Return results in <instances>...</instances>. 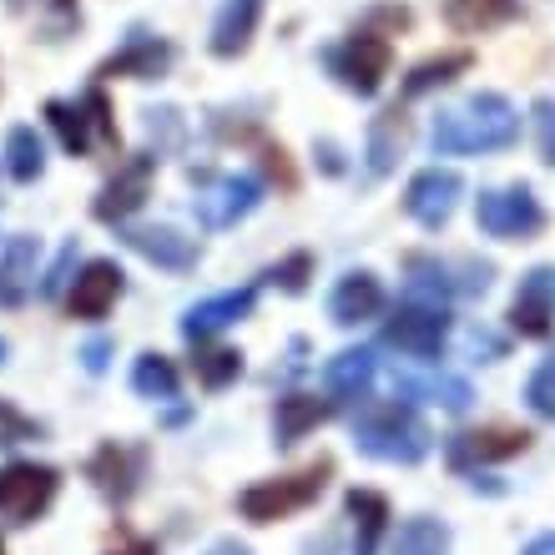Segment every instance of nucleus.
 Wrapping results in <instances>:
<instances>
[{
    "mask_svg": "<svg viewBox=\"0 0 555 555\" xmlns=\"http://www.w3.org/2000/svg\"><path fill=\"white\" fill-rule=\"evenodd\" d=\"M520 137V117L500 91H480L465 106L439 112L429 127V146L439 157H485V152H505Z\"/></svg>",
    "mask_w": 555,
    "mask_h": 555,
    "instance_id": "obj_1",
    "label": "nucleus"
},
{
    "mask_svg": "<svg viewBox=\"0 0 555 555\" xmlns=\"http://www.w3.org/2000/svg\"><path fill=\"white\" fill-rule=\"evenodd\" d=\"M353 444L384 465H420L429 454V429L410 404H374L353 420Z\"/></svg>",
    "mask_w": 555,
    "mask_h": 555,
    "instance_id": "obj_2",
    "label": "nucleus"
},
{
    "mask_svg": "<svg viewBox=\"0 0 555 555\" xmlns=\"http://www.w3.org/2000/svg\"><path fill=\"white\" fill-rule=\"evenodd\" d=\"M328 460H319L313 469H304V475H283V480H258L248 485L243 495H237V511H243V520H253V526H273V520H288L293 511H308L313 500L323 495V485H328Z\"/></svg>",
    "mask_w": 555,
    "mask_h": 555,
    "instance_id": "obj_3",
    "label": "nucleus"
},
{
    "mask_svg": "<svg viewBox=\"0 0 555 555\" xmlns=\"http://www.w3.org/2000/svg\"><path fill=\"white\" fill-rule=\"evenodd\" d=\"M389 61H395L389 41L374 36V30H359V36H349V41L328 46L323 66H328V76H334L344 91H353V96H374V91L384 87V76H389Z\"/></svg>",
    "mask_w": 555,
    "mask_h": 555,
    "instance_id": "obj_4",
    "label": "nucleus"
},
{
    "mask_svg": "<svg viewBox=\"0 0 555 555\" xmlns=\"http://www.w3.org/2000/svg\"><path fill=\"white\" fill-rule=\"evenodd\" d=\"M46 117L61 132V146L72 157H87L91 142L117 146V121H112V106H106L102 91H87L81 102H46Z\"/></svg>",
    "mask_w": 555,
    "mask_h": 555,
    "instance_id": "obj_5",
    "label": "nucleus"
},
{
    "mask_svg": "<svg viewBox=\"0 0 555 555\" xmlns=\"http://www.w3.org/2000/svg\"><path fill=\"white\" fill-rule=\"evenodd\" d=\"M263 203V188H258V177L248 172H222V177H203V188L192 197V212L203 228L222 233V228H233L253 212V207Z\"/></svg>",
    "mask_w": 555,
    "mask_h": 555,
    "instance_id": "obj_6",
    "label": "nucleus"
},
{
    "mask_svg": "<svg viewBox=\"0 0 555 555\" xmlns=\"http://www.w3.org/2000/svg\"><path fill=\"white\" fill-rule=\"evenodd\" d=\"M475 222H480V233L500 237V243H520V237L541 233L545 212H541V203H535L530 188H495V192H480Z\"/></svg>",
    "mask_w": 555,
    "mask_h": 555,
    "instance_id": "obj_7",
    "label": "nucleus"
},
{
    "mask_svg": "<svg viewBox=\"0 0 555 555\" xmlns=\"http://www.w3.org/2000/svg\"><path fill=\"white\" fill-rule=\"evenodd\" d=\"M56 469L51 465H5L0 469V526H30L56 500Z\"/></svg>",
    "mask_w": 555,
    "mask_h": 555,
    "instance_id": "obj_8",
    "label": "nucleus"
},
{
    "mask_svg": "<svg viewBox=\"0 0 555 555\" xmlns=\"http://www.w3.org/2000/svg\"><path fill=\"white\" fill-rule=\"evenodd\" d=\"M444 338H450V313L429 304H399L395 319L384 323V344L404 359H439Z\"/></svg>",
    "mask_w": 555,
    "mask_h": 555,
    "instance_id": "obj_9",
    "label": "nucleus"
},
{
    "mask_svg": "<svg viewBox=\"0 0 555 555\" xmlns=\"http://www.w3.org/2000/svg\"><path fill=\"white\" fill-rule=\"evenodd\" d=\"M460 192H465V182H460V172H450V167H429V172H420L410 182V192H404V212H410L420 228H444V222L454 218V207H460Z\"/></svg>",
    "mask_w": 555,
    "mask_h": 555,
    "instance_id": "obj_10",
    "label": "nucleus"
},
{
    "mask_svg": "<svg viewBox=\"0 0 555 555\" xmlns=\"http://www.w3.org/2000/svg\"><path fill=\"white\" fill-rule=\"evenodd\" d=\"M152 172H157V157H146V152L127 157L117 167V177L102 188V197L91 203V212H96L102 222H127L137 207L146 203V192H152Z\"/></svg>",
    "mask_w": 555,
    "mask_h": 555,
    "instance_id": "obj_11",
    "label": "nucleus"
},
{
    "mask_svg": "<svg viewBox=\"0 0 555 555\" xmlns=\"http://www.w3.org/2000/svg\"><path fill=\"white\" fill-rule=\"evenodd\" d=\"M121 288H127V273H121L117 263H106V258L87 263L76 273V288H72V319H81V323L106 319V313L117 308Z\"/></svg>",
    "mask_w": 555,
    "mask_h": 555,
    "instance_id": "obj_12",
    "label": "nucleus"
},
{
    "mask_svg": "<svg viewBox=\"0 0 555 555\" xmlns=\"http://www.w3.org/2000/svg\"><path fill=\"white\" fill-rule=\"evenodd\" d=\"M384 313V283L374 273H344L334 283V293H328V319L338 323V328H359V323L379 319Z\"/></svg>",
    "mask_w": 555,
    "mask_h": 555,
    "instance_id": "obj_13",
    "label": "nucleus"
},
{
    "mask_svg": "<svg viewBox=\"0 0 555 555\" xmlns=\"http://www.w3.org/2000/svg\"><path fill=\"white\" fill-rule=\"evenodd\" d=\"M511 323L526 338H545L555 323V268H530L511 304Z\"/></svg>",
    "mask_w": 555,
    "mask_h": 555,
    "instance_id": "obj_14",
    "label": "nucleus"
},
{
    "mask_svg": "<svg viewBox=\"0 0 555 555\" xmlns=\"http://www.w3.org/2000/svg\"><path fill=\"white\" fill-rule=\"evenodd\" d=\"M253 304H258L253 288H233V293H218V298H203V304H192L188 313H182V334H188L192 344H203V338L233 328L237 319H248Z\"/></svg>",
    "mask_w": 555,
    "mask_h": 555,
    "instance_id": "obj_15",
    "label": "nucleus"
},
{
    "mask_svg": "<svg viewBox=\"0 0 555 555\" xmlns=\"http://www.w3.org/2000/svg\"><path fill=\"white\" fill-rule=\"evenodd\" d=\"M36 268H41V243L11 237L0 253V308H21L36 293Z\"/></svg>",
    "mask_w": 555,
    "mask_h": 555,
    "instance_id": "obj_16",
    "label": "nucleus"
},
{
    "mask_svg": "<svg viewBox=\"0 0 555 555\" xmlns=\"http://www.w3.org/2000/svg\"><path fill=\"white\" fill-rule=\"evenodd\" d=\"M121 243H127L132 253H142L146 263L172 268V273H188V268L197 263V243H192V237H182L177 228H127V233H121Z\"/></svg>",
    "mask_w": 555,
    "mask_h": 555,
    "instance_id": "obj_17",
    "label": "nucleus"
},
{
    "mask_svg": "<svg viewBox=\"0 0 555 555\" xmlns=\"http://www.w3.org/2000/svg\"><path fill=\"white\" fill-rule=\"evenodd\" d=\"M258 15H263V0H228L212 21V56L218 61H233L243 56L253 46V30H258Z\"/></svg>",
    "mask_w": 555,
    "mask_h": 555,
    "instance_id": "obj_18",
    "label": "nucleus"
},
{
    "mask_svg": "<svg viewBox=\"0 0 555 555\" xmlns=\"http://www.w3.org/2000/svg\"><path fill=\"white\" fill-rule=\"evenodd\" d=\"M530 444L526 429H480V435H454L450 439V465L454 469H469V465H485V460H511Z\"/></svg>",
    "mask_w": 555,
    "mask_h": 555,
    "instance_id": "obj_19",
    "label": "nucleus"
},
{
    "mask_svg": "<svg viewBox=\"0 0 555 555\" xmlns=\"http://www.w3.org/2000/svg\"><path fill=\"white\" fill-rule=\"evenodd\" d=\"M172 66V46L157 41V36H146V30H137L132 41L121 46L117 56L102 66V76H132V81H157L162 72Z\"/></svg>",
    "mask_w": 555,
    "mask_h": 555,
    "instance_id": "obj_20",
    "label": "nucleus"
},
{
    "mask_svg": "<svg viewBox=\"0 0 555 555\" xmlns=\"http://www.w3.org/2000/svg\"><path fill=\"white\" fill-rule=\"evenodd\" d=\"M374 374H379V359H374L369 349H344L323 364V384H328V395L334 399H364L369 384H374Z\"/></svg>",
    "mask_w": 555,
    "mask_h": 555,
    "instance_id": "obj_21",
    "label": "nucleus"
},
{
    "mask_svg": "<svg viewBox=\"0 0 555 555\" xmlns=\"http://www.w3.org/2000/svg\"><path fill=\"white\" fill-rule=\"evenodd\" d=\"M395 399H424V404H439L450 414L469 410V384L454 379V374H429V379H414V374H395Z\"/></svg>",
    "mask_w": 555,
    "mask_h": 555,
    "instance_id": "obj_22",
    "label": "nucleus"
},
{
    "mask_svg": "<svg viewBox=\"0 0 555 555\" xmlns=\"http://www.w3.org/2000/svg\"><path fill=\"white\" fill-rule=\"evenodd\" d=\"M404 146H410V117L404 112H379L374 117V127H369V172L384 177L395 172V162L404 157Z\"/></svg>",
    "mask_w": 555,
    "mask_h": 555,
    "instance_id": "obj_23",
    "label": "nucleus"
},
{
    "mask_svg": "<svg viewBox=\"0 0 555 555\" xmlns=\"http://www.w3.org/2000/svg\"><path fill=\"white\" fill-rule=\"evenodd\" d=\"M349 515H353V555H374L389 526V500L379 490H349Z\"/></svg>",
    "mask_w": 555,
    "mask_h": 555,
    "instance_id": "obj_24",
    "label": "nucleus"
},
{
    "mask_svg": "<svg viewBox=\"0 0 555 555\" xmlns=\"http://www.w3.org/2000/svg\"><path fill=\"white\" fill-rule=\"evenodd\" d=\"M520 15V0H444V21L465 36H480V30H495L505 21Z\"/></svg>",
    "mask_w": 555,
    "mask_h": 555,
    "instance_id": "obj_25",
    "label": "nucleus"
},
{
    "mask_svg": "<svg viewBox=\"0 0 555 555\" xmlns=\"http://www.w3.org/2000/svg\"><path fill=\"white\" fill-rule=\"evenodd\" d=\"M328 420V404L319 395H283L278 399V414H273V435L278 444H298L308 429H319Z\"/></svg>",
    "mask_w": 555,
    "mask_h": 555,
    "instance_id": "obj_26",
    "label": "nucleus"
},
{
    "mask_svg": "<svg viewBox=\"0 0 555 555\" xmlns=\"http://www.w3.org/2000/svg\"><path fill=\"white\" fill-rule=\"evenodd\" d=\"M410 304H429V308H444L454 298V283H450V273L435 263V258H420L414 253L410 263Z\"/></svg>",
    "mask_w": 555,
    "mask_h": 555,
    "instance_id": "obj_27",
    "label": "nucleus"
},
{
    "mask_svg": "<svg viewBox=\"0 0 555 555\" xmlns=\"http://www.w3.org/2000/svg\"><path fill=\"white\" fill-rule=\"evenodd\" d=\"M395 555H450V526L429 520V515H414V520L399 526Z\"/></svg>",
    "mask_w": 555,
    "mask_h": 555,
    "instance_id": "obj_28",
    "label": "nucleus"
},
{
    "mask_svg": "<svg viewBox=\"0 0 555 555\" xmlns=\"http://www.w3.org/2000/svg\"><path fill=\"white\" fill-rule=\"evenodd\" d=\"M5 167H11L15 182H36L46 172V146L36 137V127H11V137H5Z\"/></svg>",
    "mask_w": 555,
    "mask_h": 555,
    "instance_id": "obj_29",
    "label": "nucleus"
},
{
    "mask_svg": "<svg viewBox=\"0 0 555 555\" xmlns=\"http://www.w3.org/2000/svg\"><path fill=\"white\" fill-rule=\"evenodd\" d=\"M460 72H469V51H450V56L420 61V66L404 76V96H424V91H435V87H450Z\"/></svg>",
    "mask_w": 555,
    "mask_h": 555,
    "instance_id": "obj_30",
    "label": "nucleus"
},
{
    "mask_svg": "<svg viewBox=\"0 0 555 555\" xmlns=\"http://www.w3.org/2000/svg\"><path fill=\"white\" fill-rule=\"evenodd\" d=\"M91 480H96V490L112 500H127L132 495V454L117 450V444H106L96 460H91Z\"/></svg>",
    "mask_w": 555,
    "mask_h": 555,
    "instance_id": "obj_31",
    "label": "nucleus"
},
{
    "mask_svg": "<svg viewBox=\"0 0 555 555\" xmlns=\"http://www.w3.org/2000/svg\"><path fill=\"white\" fill-rule=\"evenodd\" d=\"M132 389L142 399H177V369L162 353H142L132 369Z\"/></svg>",
    "mask_w": 555,
    "mask_h": 555,
    "instance_id": "obj_32",
    "label": "nucleus"
},
{
    "mask_svg": "<svg viewBox=\"0 0 555 555\" xmlns=\"http://www.w3.org/2000/svg\"><path fill=\"white\" fill-rule=\"evenodd\" d=\"M192 369H197V384H203V389H228V384L243 374V353L207 349V353H197V359H192Z\"/></svg>",
    "mask_w": 555,
    "mask_h": 555,
    "instance_id": "obj_33",
    "label": "nucleus"
},
{
    "mask_svg": "<svg viewBox=\"0 0 555 555\" xmlns=\"http://www.w3.org/2000/svg\"><path fill=\"white\" fill-rule=\"evenodd\" d=\"M526 404H530L535 414H541V420H555V353L545 359L541 369H535V374H530V384H526Z\"/></svg>",
    "mask_w": 555,
    "mask_h": 555,
    "instance_id": "obj_34",
    "label": "nucleus"
},
{
    "mask_svg": "<svg viewBox=\"0 0 555 555\" xmlns=\"http://www.w3.org/2000/svg\"><path fill=\"white\" fill-rule=\"evenodd\" d=\"M308 273H313V258L308 253H293V258H283V263L268 273V283L283 293H304L308 288Z\"/></svg>",
    "mask_w": 555,
    "mask_h": 555,
    "instance_id": "obj_35",
    "label": "nucleus"
},
{
    "mask_svg": "<svg viewBox=\"0 0 555 555\" xmlns=\"http://www.w3.org/2000/svg\"><path fill=\"white\" fill-rule=\"evenodd\" d=\"M535 142H541V162L555 167V96L535 102Z\"/></svg>",
    "mask_w": 555,
    "mask_h": 555,
    "instance_id": "obj_36",
    "label": "nucleus"
},
{
    "mask_svg": "<svg viewBox=\"0 0 555 555\" xmlns=\"http://www.w3.org/2000/svg\"><path fill=\"white\" fill-rule=\"evenodd\" d=\"M30 435H36V424L0 404V444H21V439H30Z\"/></svg>",
    "mask_w": 555,
    "mask_h": 555,
    "instance_id": "obj_37",
    "label": "nucleus"
},
{
    "mask_svg": "<svg viewBox=\"0 0 555 555\" xmlns=\"http://www.w3.org/2000/svg\"><path fill=\"white\" fill-rule=\"evenodd\" d=\"M106 555H157V545L132 535V530H117V541L106 545Z\"/></svg>",
    "mask_w": 555,
    "mask_h": 555,
    "instance_id": "obj_38",
    "label": "nucleus"
},
{
    "mask_svg": "<svg viewBox=\"0 0 555 555\" xmlns=\"http://www.w3.org/2000/svg\"><path fill=\"white\" fill-rule=\"evenodd\" d=\"M72 258H76V243H66V253H61V263L46 273V288L41 293H61V283H66V268H72Z\"/></svg>",
    "mask_w": 555,
    "mask_h": 555,
    "instance_id": "obj_39",
    "label": "nucleus"
},
{
    "mask_svg": "<svg viewBox=\"0 0 555 555\" xmlns=\"http://www.w3.org/2000/svg\"><path fill=\"white\" fill-rule=\"evenodd\" d=\"M106 353H112V349H106L102 338H96V344H87V349H81V359H87V369H91V374H102V369H106Z\"/></svg>",
    "mask_w": 555,
    "mask_h": 555,
    "instance_id": "obj_40",
    "label": "nucleus"
},
{
    "mask_svg": "<svg viewBox=\"0 0 555 555\" xmlns=\"http://www.w3.org/2000/svg\"><path fill=\"white\" fill-rule=\"evenodd\" d=\"M520 555H555V530H545V535H535V541H530Z\"/></svg>",
    "mask_w": 555,
    "mask_h": 555,
    "instance_id": "obj_41",
    "label": "nucleus"
},
{
    "mask_svg": "<svg viewBox=\"0 0 555 555\" xmlns=\"http://www.w3.org/2000/svg\"><path fill=\"white\" fill-rule=\"evenodd\" d=\"M212 555H248L243 545H233V541H222V545H212Z\"/></svg>",
    "mask_w": 555,
    "mask_h": 555,
    "instance_id": "obj_42",
    "label": "nucleus"
},
{
    "mask_svg": "<svg viewBox=\"0 0 555 555\" xmlns=\"http://www.w3.org/2000/svg\"><path fill=\"white\" fill-rule=\"evenodd\" d=\"M0 359H5V338H0Z\"/></svg>",
    "mask_w": 555,
    "mask_h": 555,
    "instance_id": "obj_43",
    "label": "nucleus"
},
{
    "mask_svg": "<svg viewBox=\"0 0 555 555\" xmlns=\"http://www.w3.org/2000/svg\"><path fill=\"white\" fill-rule=\"evenodd\" d=\"M56 5H72V0H56Z\"/></svg>",
    "mask_w": 555,
    "mask_h": 555,
    "instance_id": "obj_44",
    "label": "nucleus"
},
{
    "mask_svg": "<svg viewBox=\"0 0 555 555\" xmlns=\"http://www.w3.org/2000/svg\"><path fill=\"white\" fill-rule=\"evenodd\" d=\"M0 555H5V551H0Z\"/></svg>",
    "mask_w": 555,
    "mask_h": 555,
    "instance_id": "obj_45",
    "label": "nucleus"
}]
</instances>
